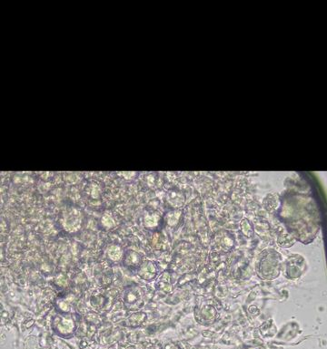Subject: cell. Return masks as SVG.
Returning a JSON list of instances; mask_svg holds the SVG:
<instances>
[{"label":"cell","instance_id":"obj_4","mask_svg":"<svg viewBox=\"0 0 327 349\" xmlns=\"http://www.w3.org/2000/svg\"><path fill=\"white\" fill-rule=\"evenodd\" d=\"M122 261L125 267L132 269H138L143 262L141 255L138 254L136 251H129L125 253Z\"/></svg>","mask_w":327,"mask_h":349},{"label":"cell","instance_id":"obj_9","mask_svg":"<svg viewBox=\"0 0 327 349\" xmlns=\"http://www.w3.org/2000/svg\"><path fill=\"white\" fill-rule=\"evenodd\" d=\"M57 305H58L57 311L63 312V313H70L71 307L68 303H66L64 300H60Z\"/></svg>","mask_w":327,"mask_h":349},{"label":"cell","instance_id":"obj_2","mask_svg":"<svg viewBox=\"0 0 327 349\" xmlns=\"http://www.w3.org/2000/svg\"><path fill=\"white\" fill-rule=\"evenodd\" d=\"M53 329L57 334L61 336L74 333L76 329V321L70 313H63L57 311V313L52 319Z\"/></svg>","mask_w":327,"mask_h":349},{"label":"cell","instance_id":"obj_8","mask_svg":"<svg viewBox=\"0 0 327 349\" xmlns=\"http://www.w3.org/2000/svg\"><path fill=\"white\" fill-rule=\"evenodd\" d=\"M100 224L105 229H109L115 226V220L109 215H104L101 219Z\"/></svg>","mask_w":327,"mask_h":349},{"label":"cell","instance_id":"obj_5","mask_svg":"<svg viewBox=\"0 0 327 349\" xmlns=\"http://www.w3.org/2000/svg\"><path fill=\"white\" fill-rule=\"evenodd\" d=\"M137 273L144 279L146 280L152 279L155 278L156 275V266L152 261L145 260L142 262L140 267L137 269Z\"/></svg>","mask_w":327,"mask_h":349},{"label":"cell","instance_id":"obj_1","mask_svg":"<svg viewBox=\"0 0 327 349\" xmlns=\"http://www.w3.org/2000/svg\"><path fill=\"white\" fill-rule=\"evenodd\" d=\"M58 222L63 231L74 234L82 229L84 224V215L79 209H67L61 215Z\"/></svg>","mask_w":327,"mask_h":349},{"label":"cell","instance_id":"obj_3","mask_svg":"<svg viewBox=\"0 0 327 349\" xmlns=\"http://www.w3.org/2000/svg\"><path fill=\"white\" fill-rule=\"evenodd\" d=\"M124 301L128 309H136L143 303V292L140 288L132 287L126 290L124 294Z\"/></svg>","mask_w":327,"mask_h":349},{"label":"cell","instance_id":"obj_7","mask_svg":"<svg viewBox=\"0 0 327 349\" xmlns=\"http://www.w3.org/2000/svg\"><path fill=\"white\" fill-rule=\"evenodd\" d=\"M163 221H164V219H162L159 215L156 214V213L146 215L144 217V225L147 229H157L162 224Z\"/></svg>","mask_w":327,"mask_h":349},{"label":"cell","instance_id":"obj_6","mask_svg":"<svg viewBox=\"0 0 327 349\" xmlns=\"http://www.w3.org/2000/svg\"><path fill=\"white\" fill-rule=\"evenodd\" d=\"M124 255L125 253L123 252V249L117 245H111L106 249V257L112 262H117L122 260Z\"/></svg>","mask_w":327,"mask_h":349}]
</instances>
